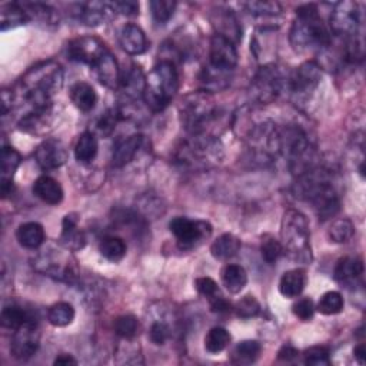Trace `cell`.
<instances>
[{
	"instance_id": "cell-1",
	"label": "cell",
	"mask_w": 366,
	"mask_h": 366,
	"mask_svg": "<svg viewBox=\"0 0 366 366\" xmlns=\"http://www.w3.org/2000/svg\"><path fill=\"white\" fill-rule=\"evenodd\" d=\"M63 85V70L53 61L38 63L31 68L18 82L14 93V103H23L22 116L33 113H52L53 96Z\"/></svg>"
},
{
	"instance_id": "cell-2",
	"label": "cell",
	"mask_w": 366,
	"mask_h": 366,
	"mask_svg": "<svg viewBox=\"0 0 366 366\" xmlns=\"http://www.w3.org/2000/svg\"><path fill=\"white\" fill-rule=\"evenodd\" d=\"M295 197L309 202L320 221H328L338 215L340 201L333 187L329 170L313 166L298 176L293 187Z\"/></svg>"
},
{
	"instance_id": "cell-3",
	"label": "cell",
	"mask_w": 366,
	"mask_h": 366,
	"mask_svg": "<svg viewBox=\"0 0 366 366\" xmlns=\"http://www.w3.org/2000/svg\"><path fill=\"white\" fill-rule=\"evenodd\" d=\"M291 45L295 52L306 53L330 46V32L325 26L316 5H303L296 9V19L291 29Z\"/></svg>"
},
{
	"instance_id": "cell-4",
	"label": "cell",
	"mask_w": 366,
	"mask_h": 366,
	"mask_svg": "<svg viewBox=\"0 0 366 366\" xmlns=\"http://www.w3.org/2000/svg\"><path fill=\"white\" fill-rule=\"evenodd\" d=\"M224 159V147L216 136L189 135L174 149V160L189 170H202L219 164Z\"/></svg>"
},
{
	"instance_id": "cell-5",
	"label": "cell",
	"mask_w": 366,
	"mask_h": 366,
	"mask_svg": "<svg viewBox=\"0 0 366 366\" xmlns=\"http://www.w3.org/2000/svg\"><path fill=\"white\" fill-rule=\"evenodd\" d=\"M179 113L182 125L189 135H211L209 127L218 119V106L212 93L198 90L182 99Z\"/></svg>"
},
{
	"instance_id": "cell-6",
	"label": "cell",
	"mask_w": 366,
	"mask_h": 366,
	"mask_svg": "<svg viewBox=\"0 0 366 366\" xmlns=\"http://www.w3.org/2000/svg\"><path fill=\"white\" fill-rule=\"evenodd\" d=\"M281 244L283 252L299 263L312 262L309 222L303 214L295 209L285 212L281 222Z\"/></svg>"
},
{
	"instance_id": "cell-7",
	"label": "cell",
	"mask_w": 366,
	"mask_h": 366,
	"mask_svg": "<svg viewBox=\"0 0 366 366\" xmlns=\"http://www.w3.org/2000/svg\"><path fill=\"white\" fill-rule=\"evenodd\" d=\"M177 89L179 76L173 62L162 61L146 76L143 99L153 112H162L169 106Z\"/></svg>"
},
{
	"instance_id": "cell-8",
	"label": "cell",
	"mask_w": 366,
	"mask_h": 366,
	"mask_svg": "<svg viewBox=\"0 0 366 366\" xmlns=\"http://www.w3.org/2000/svg\"><path fill=\"white\" fill-rule=\"evenodd\" d=\"M248 147L256 162L271 163L281 153V127L273 122H263L253 127L248 137Z\"/></svg>"
},
{
	"instance_id": "cell-9",
	"label": "cell",
	"mask_w": 366,
	"mask_h": 366,
	"mask_svg": "<svg viewBox=\"0 0 366 366\" xmlns=\"http://www.w3.org/2000/svg\"><path fill=\"white\" fill-rule=\"evenodd\" d=\"M288 79L276 65H265L251 83V98L261 105L272 103L288 88Z\"/></svg>"
},
{
	"instance_id": "cell-10",
	"label": "cell",
	"mask_w": 366,
	"mask_h": 366,
	"mask_svg": "<svg viewBox=\"0 0 366 366\" xmlns=\"http://www.w3.org/2000/svg\"><path fill=\"white\" fill-rule=\"evenodd\" d=\"M180 249H192L212 235V226L204 221H191L188 218H174L169 224Z\"/></svg>"
},
{
	"instance_id": "cell-11",
	"label": "cell",
	"mask_w": 366,
	"mask_h": 366,
	"mask_svg": "<svg viewBox=\"0 0 366 366\" xmlns=\"http://www.w3.org/2000/svg\"><path fill=\"white\" fill-rule=\"evenodd\" d=\"M360 28V12L359 6L350 0H343L335 5L330 15V29L332 32L345 39L355 38Z\"/></svg>"
},
{
	"instance_id": "cell-12",
	"label": "cell",
	"mask_w": 366,
	"mask_h": 366,
	"mask_svg": "<svg viewBox=\"0 0 366 366\" xmlns=\"http://www.w3.org/2000/svg\"><path fill=\"white\" fill-rule=\"evenodd\" d=\"M41 333L36 320H31L15 330L11 343V353L19 360L31 359L39 349Z\"/></svg>"
},
{
	"instance_id": "cell-13",
	"label": "cell",
	"mask_w": 366,
	"mask_h": 366,
	"mask_svg": "<svg viewBox=\"0 0 366 366\" xmlns=\"http://www.w3.org/2000/svg\"><path fill=\"white\" fill-rule=\"evenodd\" d=\"M320 66L313 61H308L302 63L288 79V88L296 98H306L316 89L320 82Z\"/></svg>"
},
{
	"instance_id": "cell-14",
	"label": "cell",
	"mask_w": 366,
	"mask_h": 366,
	"mask_svg": "<svg viewBox=\"0 0 366 366\" xmlns=\"http://www.w3.org/2000/svg\"><path fill=\"white\" fill-rule=\"evenodd\" d=\"M108 52L106 45L93 36L78 38L68 45V56L70 61L86 63L90 68Z\"/></svg>"
},
{
	"instance_id": "cell-15",
	"label": "cell",
	"mask_w": 366,
	"mask_h": 366,
	"mask_svg": "<svg viewBox=\"0 0 366 366\" xmlns=\"http://www.w3.org/2000/svg\"><path fill=\"white\" fill-rule=\"evenodd\" d=\"M209 65L224 72H232L238 65V52L235 45L226 38L215 35L211 41Z\"/></svg>"
},
{
	"instance_id": "cell-16",
	"label": "cell",
	"mask_w": 366,
	"mask_h": 366,
	"mask_svg": "<svg viewBox=\"0 0 366 366\" xmlns=\"http://www.w3.org/2000/svg\"><path fill=\"white\" fill-rule=\"evenodd\" d=\"M35 159L42 169L53 170L66 163L68 150L61 140L48 139L38 146L35 152Z\"/></svg>"
},
{
	"instance_id": "cell-17",
	"label": "cell",
	"mask_w": 366,
	"mask_h": 366,
	"mask_svg": "<svg viewBox=\"0 0 366 366\" xmlns=\"http://www.w3.org/2000/svg\"><path fill=\"white\" fill-rule=\"evenodd\" d=\"M22 156L12 146H4L2 149V167H0V192L4 198H8L14 191V176L21 166Z\"/></svg>"
},
{
	"instance_id": "cell-18",
	"label": "cell",
	"mask_w": 366,
	"mask_h": 366,
	"mask_svg": "<svg viewBox=\"0 0 366 366\" xmlns=\"http://www.w3.org/2000/svg\"><path fill=\"white\" fill-rule=\"evenodd\" d=\"M335 281L346 288H356L363 283V262L359 258L340 259L333 272Z\"/></svg>"
},
{
	"instance_id": "cell-19",
	"label": "cell",
	"mask_w": 366,
	"mask_h": 366,
	"mask_svg": "<svg viewBox=\"0 0 366 366\" xmlns=\"http://www.w3.org/2000/svg\"><path fill=\"white\" fill-rule=\"evenodd\" d=\"M76 18L86 26H98L103 23L110 14H116L112 4L108 2H88L78 5Z\"/></svg>"
},
{
	"instance_id": "cell-20",
	"label": "cell",
	"mask_w": 366,
	"mask_h": 366,
	"mask_svg": "<svg viewBox=\"0 0 366 366\" xmlns=\"http://www.w3.org/2000/svg\"><path fill=\"white\" fill-rule=\"evenodd\" d=\"M92 70L95 72V76L103 86L110 89L119 88L122 76L119 72L117 62L109 51L92 66Z\"/></svg>"
},
{
	"instance_id": "cell-21",
	"label": "cell",
	"mask_w": 366,
	"mask_h": 366,
	"mask_svg": "<svg viewBox=\"0 0 366 366\" xmlns=\"http://www.w3.org/2000/svg\"><path fill=\"white\" fill-rule=\"evenodd\" d=\"M79 218L76 214H69L62 222V235L61 244L69 252H76L85 248L86 238L85 234L78 226Z\"/></svg>"
},
{
	"instance_id": "cell-22",
	"label": "cell",
	"mask_w": 366,
	"mask_h": 366,
	"mask_svg": "<svg viewBox=\"0 0 366 366\" xmlns=\"http://www.w3.org/2000/svg\"><path fill=\"white\" fill-rule=\"evenodd\" d=\"M142 143H143V136L140 133H135L125 139H120L113 147L112 164L115 167H123L127 163H130L137 155L139 149L142 147Z\"/></svg>"
},
{
	"instance_id": "cell-23",
	"label": "cell",
	"mask_w": 366,
	"mask_h": 366,
	"mask_svg": "<svg viewBox=\"0 0 366 366\" xmlns=\"http://www.w3.org/2000/svg\"><path fill=\"white\" fill-rule=\"evenodd\" d=\"M119 42L122 49L129 55H142L147 51L149 42L145 32L136 25H126L119 33Z\"/></svg>"
},
{
	"instance_id": "cell-24",
	"label": "cell",
	"mask_w": 366,
	"mask_h": 366,
	"mask_svg": "<svg viewBox=\"0 0 366 366\" xmlns=\"http://www.w3.org/2000/svg\"><path fill=\"white\" fill-rule=\"evenodd\" d=\"M212 25L218 31L216 35L226 38L234 45L242 38V29L236 21L235 15L232 14V11H228V9L215 11V14L212 16Z\"/></svg>"
},
{
	"instance_id": "cell-25",
	"label": "cell",
	"mask_w": 366,
	"mask_h": 366,
	"mask_svg": "<svg viewBox=\"0 0 366 366\" xmlns=\"http://www.w3.org/2000/svg\"><path fill=\"white\" fill-rule=\"evenodd\" d=\"M145 86H146V76L143 75V70L133 65L122 78H120V90L125 98L130 100H139L143 99L145 95Z\"/></svg>"
},
{
	"instance_id": "cell-26",
	"label": "cell",
	"mask_w": 366,
	"mask_h": 366,
	"mask_svg": "<svg viewBox=\"0 0 366 366\" xmlns=\"http://www.w3.org/2000/svg\"><path fill=\"white\" fill-rule=\"evenodd\" d=\"M33 194L48 205H59L63 201L61 183L51 176H41L33 185Z\"/></svg>"
},
{
	"instance_id": "cell-27",
	"label": "cell",
	"mask_w": 366,
	"mask_h": 366,
	"mask_svg": "<svg viewBox=\"0 0 366 366\" xmlns=\"http://www.w3.org/2000/svg\"><path fill=\"white\" fill-rule=\"evenodd\" d=\"M306 282H308V276L303 269L300 268L291 269L282 275L279 282V292L282 296L288 299L298 298L303 292Z\"/></svg>"
},
{
	"instance_id": "cell-28",
	"label": "cell",
	"mask_w": 366,
	"mask_h": 366,
	"mask_svg": "<svg viewBox=\"0 0 366 366\" xmlns=\"http://www.w3.org/2000/svg\"><path fill=\"white\" fill-rule=\"evenodd\" d=\"M16 238L19 244L26 249H38L46 241L45 229L38 222H28L19 226L16 232Z\"/></svg>"
},
{
	"instance_id": "cell-29",
	"label": "cell",
	"mask_w": 366,
	"mask_h": 366,
	"mask_svg": "<svg viewBox=\"0 0 366 366\" xmlns=\"http://www.w3.org/2000/svg\"><path fill=\"white\" fill-rule=\"evenodd\" d=\"M29 21L31 18L21 4H8L0 9V29L2 32L26 25Z\"/></svg>"
},
{
	"instance_id": "cell-30",
	"label": "cell",
	"mask_w": 366,
	"mask_h": 366,
	"mask_svg": "<svg viewBox=\"0 0 366 366\" xmlns=\"http://www.w3.org/2000/svg\"><path fill=\"white\" fill-rule=\"evenodd\" d=\"M70 99L73 105L82 112H90L98 102L96 90L86 82H78L70 89Z\"/></svg>"
},
{
	"instance_id": "cell-31",
	"label": "cell",
	"mask_w": 366,
	"mask_h": 366,
	"mask_svg": "<svg viewBox=\"0 0 366 366\" xmlns=\"http://www.w3.org/2000/svg\"><path fill=\"white\" fill-rule=\"evenodd\" d=\"M242 242L232 234H224L211 246V253L218 261H228L238 255Z\"/></svg>"
},
{
	"instance_id": "cell-32",
	"label": "cell",
	"mask_w": 366,
	"mask_h": 366,
	"mask_svg": "<svg viewBox=\"0 0 366 366\" xmlns=\"http://www.w3.org/2000/svg\"><path fill=\"white\" fill-rule=\"evenodd\" d=\"M222 283L231 293H239L248 283L246 271L241 265L229 263L221 272Z\"/></svg>"
},
{
	"instance_id": "cell-33",
	"label": "cell",
	"mask_w": 366,
	"mask_h": 366,
	"mask_svg": "<svg viewBox=\"0 0 366 366\" xmlns=\"http://www.w3.org/2000/svg\"><path fill=\"white\" fill-rule=\"evenodd\" d=\"M99 143L98 137L92 132H85L79 136L75 145V157L80 163H90L98 156Z\"/></svg>"
},
{
	"instance_id": "cell-34",
	"label": "cell",
	"mask_w": 366,
	"mask_h": 366,
	"mask_svg": "<svg viewBox=\"0 0 366 366\" xmlns=\"http://www.w3.org/2000/svg\"><path fill=\"white\" fill-rule=\"evenodd\" d=\"M35 320L32 318V315L29 312H26L23 308L16 306V305H11V306H5L2 310V315H0V322H2L4 328L16 330L21 326H23L25 323Z\"/></svg>"
},
{
	"instance_id": "cell-35",
	"label": "cell",
	"mask_w": 366,
	"mask_h": 366,
	"mask_svg": "<svg viewBox=\"0 0 366 366\" xmlns=\"http://www.w3.org/2000/svg\"><path fill=\"white\" fill-rule=\"evenodd\" d=\"M229 73L231 72H224V70L215 69L209 65L208 68L204 69V72L201 75V82L205 88L204 90L212 93V92H218V90L225 89L231 83Z\"/></svg>"
},
{
	"instance_id": "cell-36",
	"label": "cell",
	"mask_w": 366,
	"mask_h": 366,
	"mask_svg": "<svg viewBox=\"0 0 366 366\" xmlns=\"http://www.w3.org/2000/svg\"><path fill=\"white\" fill-rule=\"evenodd\" d=\"M100 255L110 262H120L127 252V246L122 238L108 236L99 245Z\"/></svg>"
},
{
	"instance_id": "cell-37",
	"label": "cell",
	"mask_w": 366,
	"mask_h": 366,
	"mask_svg": "<svg viewBox=\"0 0 366 366\" xmlns=\"http://www.w3.org/2000/svg\"><path fill=\"white\" fill-rule=\"evenodd\" d=\"M262 352V346L258 340H242L236 345L234 355H232V360L235 363H244V365H249L253 363L259 355Z\"/></svg>"
},
{
	"instance_id": "cell-38",
	"label": "cell",
	"mask_w": 366,
	"mask_h": 366,
	"mask_svg": "<svg viewBox=\"0 0 366 366\" xmlns=\"http://www.w3.org/2000/svg\"><path fill=\"white\" fill-rule=\"evenodd\" d=\"M75 319V308L68 302L55 303L48 312V320L56 328L69 326Z\"/></svg>"
},
{
	"instance_id": "cell-39",
	"label": "cell",
	"mask_w": 366,
	"mask_h": 366,
	"mask_svg": "<svg viewBox=\"0 0 366 366\" xmlns=\"http://www.w3.org/2000/svg\"><path fill=\"white\" fill-rule=\"evenodd\" d=\"M232 340V336L231 333L225 329V328H221V326H216V328H212L206 336H205V349L209 352V353H221L222 350H225L229 343Z\"/></svg>"
},
{
	"instance_id": "cell-40",
	"label": "cell",
	"mask_w": 366,
	"mask_h": 366,
	"mask_svg": "<svg viewBox=\"0 0 366 366\" xmlns=\"http://www.w3.org/2000/svg\"><path fill=\"white\" fill-rule=\"evenodd\" d=\"M343 306H345V302L342 295L336 291H329L320 296L315 309L325 316H332V315L340 313Z\"/></svg>"
},
{
	"instance_id": "cell-41",
	"label": "cell",
	"mask_w": 366,
	"mask_h": 366,
	"mask_svg": "<svg viewBox=\"0 0 366 366\" xmlns=\"http://www.w3.org/2000/svg\"><path fill=\"white\" fill-rule=\"evenodd\" d=\"M355 235V226L349 219H336L335 222H332L329 231H328V236L332 242L335 244H346L352 239V236Z\"/></svg>"
},
{
	"instance_id": "cell-42",
	"label": "cell",
	"mask_w": 366,
	"mask_h": 366,
	"mask_svg": "<svg viewBox=\"0 0 366 366\" xmlns=\"http://www.w3.org/2000/svg\"><path fill=\"white\" fill-rule=\"evenodd\" d=\"M113 329L117 336L126 340H130L136 338V335L139 333V320L133 315H123L116 318L113 323Z\"/></svg>"
},
{
	"instance_id": "cell-43",
	"label": "cell",
	"mask_w": 366,
	"mask_h": 366,
	"mask_svg": "<svg viewBox=\"0 0 366 366\" xmlns=\"http://www.w3.org/2000/svg\"><path fill=\"white\" fill-rule=\"evenodd\" d=\"M261 252L262 258L266 263L273 265L279 261V258L285 253L281 241H278L272 235H263L262 236V244H261Z\"/></svg>"
},
{
	"instance_id": "cell-44",
	"label": "cell",
	"mask_w": 366,
	"mask_h": 366,
	"mask_svg": "<svg viewBox=\"0 0 366 366\" xmlns=\"http://www.w3.org/2000/svg\"><path fill=\"white\" fill-rule=\"evenodd\" d=\"M149 6H150L153 19L157 23L163 25V23L169 22L170 18L173 16L174 9H176V2H173V0H152Z\"/></svg>"
},
{
	"instance_id": "cell-45",
	"label": "cell",
	"mask_w": 366,
	"mask_h": 366,
	"mask_svg": "<svg viewBox=\"0 0 366 366\" xmlns=\"http://www.w3.org/2000/svg\"><path fill=\"white\" fill-rule=\"evenodd\" d=\"M244 6L251 15L261 16V18L276 16L282 12V8L278 2H262V0H259V2H248Z\"/></svg>"
},
{
	"instance_id": "cell-46",
	"label": "cell",
	"mask_w": 366,
	"mask_h": 366,
	"mask_svg": "<svg viewBox=\"0 0 366 366\" xmlns=\"http://www.w3.org/2000/svg\"><path fill=\"white\" fill-rule=\"evenodd\" d=\"M122 115H123V113H122L120 110H117V109H109V110H106V112L99 117V120H98V123H96L98 132H99L102 136H109V135L115 130V127H116L117 122L120 120Z\"/></svg>"
},
{
	"instance_id": "cell-47",
	"label": "cell",
	"mask_w": 366,
	"mask_h": 366,
	"mask_svg": "<svg viewBox=\"0 0 366 366\" xmlns=\"http://www.w3.org/2000/svg\"><path fill=\"white\" fill-rule=\"evenodd\" d=\"M234 309H235V312L239 318L249 319V318L256 316L261 312V305H259V302L256 300L255 296L246 295L236 302Z\"/></svg>"
},
{
	"instance_id": "cell-48",
	"label": "cell",
	"mask_w": 366,
	"mask_h": 366,
	"mask_svg": "<svg viewBox=\"0 0 366 366\" xmlns=\"http://www.w3.org/2000/svg\"><path fill=\"white\" fill-rule=\"evenodd\" d=\"M303 362L309 366H323L329 365V350L325 346H313L305 350L303 353Z\"/></svg>"
},
{
	"instance_id": "cell-49",
	"label": "cell",
	"mask_w": 366,
	"mask_h": 366,
	"mask_svg": "<svg viewBox=\"0 0 366 366\" xmlns=\"http://www.w3.org/2000/svg\"><path fill=\"white\" fill-rule=\"evenodd\" d=\"M292 312L293 315L303 320V322H308L313 318V313H315V305L312 302V299L309 298H302L299 299L293 306H292Z\"/></svg>"
},
{
	"instance_id": "cell-50",
	"label": "cell",
	"mask_w": 366,
	"mask_h": 366,
	"mask_svg": "<svg viewBox=\"0 0 366 366\" xmlns=\"http://www.w3.org/2000/svg\"><path fill=\"white\" fill-rule=\"evenodd\" d=\"M149 336H150V340L157 345V346H162L167 342V339L170 338V329L169 326L164 323V322H155L152 323L150 326V330H149Z\"/></svg>"
},
{
	"instance_id": "cell-51",
	"label": "cell",
	"mask_w": 366,
	"mask_h": 366,
	"mask_svg": "<svg viewBox=\"0 0 366 366\" xmlns=\"http://www.w3.org/2000/svg\"><path fill=\"white\" fill-rule=\"evenodd\" d=\"M195 286L198 289V292L206 298H212L215 295L219 293V288H218V283L212 279V278H198L195 281Z\"/></svg>"
},
{
	"instance_id": "cell-52",
	"label": "cell",
	"mask_w": 366,
	"mask_h": 366,
	"mask_svg": "<svg viewBox=\"0 0 366 366\" xmlns=\"http://www.w3.org/2000/svg\"><path fill=\"white\" fill-rule=\"evenodd\" d=\"M112 5L115 12L122 14L125 16H135L139 14V4L132 2V0H123V2H115Z\"/></svg>"
},
{
	"instance_id": "cell-53",
	"label": "cell",
	"mask_w": 366,
	"mask_h": 366,
	"mask_svg": "<svg viewBox=\"0 0 366 366\" xmlns=\"http://www.w3.org/2000/svg\"><path fill=\"white\" fill-rule=\"evenodd\" d=\"M209 302H211V310L215 312V313H228V312H231L234 309L231 302H228L219 293L212 296V298H209Z\"/></svg>"
},
{
	"instance_id": "cell-54",
	"label": "cell",
	"mask_w": 366,
	"mask_h": 366,
	"mask_svg": "<svg viewBox=\"0 0 366 366\" xmlns=\"http://www.w3.org/2000/svg\"><path fill=\"white\" fill-rule=\"evenodd\" d=\"M298 355H299V352H298V349H295L293 346H291V345H285L281 350H279V353H278V357L281 359V360H293L295 357H298Z\"/></svg>"
},
{
	"instance_id": "cell-55",
	"label": "cell",
	"mask_w": 366,
	"mask_h": 366,
	"mask_svg": "<svg viewBox=\"0 0 366 366\" xmlns=\"http://www.w3.org/2000/svg\"><path fill=\"white\" fill-rule=\"evenodd\" d=\"M53 365H62V366H68V365H78V360L72 356V355H61L55 359Z\"/></svg>"
},
{
	"instance_id": "cell-56",
	"label": "cell",
	"mask_w": 366,
	"mask_h": 366,
	"mask_svg": "<svg viewBox=\"0 0 366 366\" xmlns=\"http://www.w3.org/2000/svg\"><path fill=\"white\" fill-rule=\"evenodd\" d=\"M353 355H355V359H356L360 365H363L365 360H366V349H365V345H363V343H359V345L355 347Z\"/></svg>"
}]
</instances>
